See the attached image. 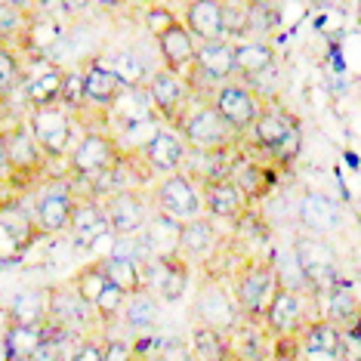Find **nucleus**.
Here are the masks:
<instances>
[{
	"label": "nucleus",
	"mask_w": 361,
	"mask_h": 361,
	"mask_svg": "<svg viewBox=\"0 0 361 361\" xmlns=\"http://www.w3.org/2000/svg\"><path fill=\"white\" fill-rule=\"evenodd\" d=\"M247 142L250 154L275 164V167H290L302 149V127L293 111L284 105H262L259 118L241 136Z\"/></svg>",
	"instance_id": "nucleus-1"
},
{
	"label": "nucleus",
	"mask_w": 361,
	"mask_h": 361,
	"mask_svg": "<svg viewBox=\"0 0 361 361\" xmlns=\"http://www.w3.org/2000/svg\"><path fill=\"white\" fill-rule=\"evenodd\" d=\"M0 136H4L6 154H10V167H13L6 192L25 195V192H31V188H37L40 183H47V173H50L53 161L40 152L35 133L28 130V121L25 118L13 121L10 127L0 130Z\"/></svg>",
	"instance_id": "nucleus-2"
},
{
	"label": "nucleus",
	"mask_w": 361,
	"mask_h": 361,
	"mask_svg": "<svg viewBox=\"0 0 361 361\" xmlns=\"http://www.w3.org/2000/svg\"><path fill=\"white\" fill-rule=\"evenodd\" d=\"M278 272L275 262L266 257H244L238 266L232 269V297L235 306L241 312V318H253V322H262V312H266L269 300L275 297L278 290Z\"/></svg>",
	"instance_id": "nucleus-3"
},
{
	"label": "nucleus",
	"mask_w": 361,
	"mask_h": 361,
	"mask_svg": "<svg viewBox=\"0 0 361 361\" xmlns=\"http://www.w3.org/2000/svg\"><path fill=\"white\" fill-rule=\"evenodd\" d=\"M40 228L35 213L25 204V195L4 192L0 195V262H16L37 244Z\"/></svg>",
	"instance_id": "nucleus-4"
},
{
	"label": "nucleus",
	"mask_w": 361,
	"mask_h": 361,
	"mask_svg": "<svg viewBox=\"0 0 361 361\" xmlns=\"http://www.w3.org/2000/svg\"><path fill=\"white\" fill-rule=\"evenodd\" d=\"M121 161H124V152H121L114 133H109V130H87L75 142L71 154L65 158V170H68V179L93 183L102 173L114 170Z\"/></svg>",
	"instance_id": "nucleus-5"
},
{
	"label": "nucleus",
	"mask_w": 361,
	"mask_h": 361,
	"mask_svg": "<svg viewBox=\"0 0 361 361\" xmlns=\"http://www.w3.org/2000/svg\"><path fill=\"white\" fill-rule=\"evenodd\" d=\"M173 130L192 152H226L238 149L241 142V136L226 124L223 114L213 109V102H198L195 109H188V114Z\"/></svg>",
	"instance_id": "nucleus-6"
},
{
	"label": "nucleus",
	"mask_w": 361,
	"mask_h": 361,
	"mask_svg": "<svg viewBox=\"0 0 361 361\" xmlns=\"http://www.w3.org/2000/svg\"><path fill=\"white\" fill-rule=\"evenodd\" d=\"M28 130L35 133L40 152L47 154L53 164H62L75 149V114H71L65 105H44V109H28L25 114Z\"/></svg>",
	"instance_id": "nucleus-7"
},
{
	"label": "nucleus",
	"mask_w": 361,
	"mask_h": 361,
	"mask_svg": "<svg viewBox=\"0 0 361 361\" xmlns=\"http://www.w3.org/2000/svg\"><path fill=\"white\" fill-rule=\"evenodd\" d=\"M152 210L176 219V223H188V219L201 216V183L192 173H183V170H176L170 176H158V185L152 188Z\"/></svg>",
	"instance_id": "nucleus-8"
},
{
	"label": "nucleus",
	"mask_w": 361,
	"mask_h": 361,
	"mask_svg": "<svg viewBox=\"0 0 361 361\" xmlns=\"http://www.w3.org/2000/svg\"><path fill=\"white\" fill-rule=\"evenodd\" d=\"M290 250H293V257H297V262H300L302 275L309 278L312 293L324 290V287L340 281V253H336L331 238L302 232V235L293 238Z\"/></svg>",
	"instance_id": "nucleus-9"
},
{
	"label": "nucleus",
	"mask_w": 361,
	"mask_h": 361,
	"mask_svg": "<svg viewBox=\"0 0 361 361\" xmlns=\"http://www.w3.org/2000/svg\"><path fill=\"white\" fill-rule=\"evenodd\" d=\"M238 318H241V312L235 306L232 290L223 284V278L207 272L192 293V324H207L228 334L238 324Z\"/></svg>",
	"instance_id": "nucleus-10"
},
{
	"label": "nucleus",
	"mask_w": 361,
	"mask_h": 361,
	"mask_svg": "<svg viewBox=\"0 0 361 361\" xmlns=\"http://www.w3.org/2000/svg\"><path fill=\"white\" fill-rule=\"evenodd\" d=\"M315 309V297L312 293H297L290 287H278L275 297L269 300L266 312H262V324L272 334V340H287V336H297L315 315H309Z\"/></svg>",
	"instance_id": "nucleus-11"
},
{
	"label": "nucleus",
	"mask_w": 361,
	"mask_h": 361,
	"mask_svg": "<svg viewBox=\"0 0 361 361\" xmlns=\"http://www.w3.org/2000/svg\"><path fill=\"white\" fill-rule=\"evenodd\" d=\"M78 204V192L71 185L68 176L53 179L37 192L35 204H31V213H35V223L40 228V235H62L68 232L71 226V213H75Z\"/></svg>",
	"instance_id": "nucleus-12"
},
{
	"label": "nucleus",
	"mask_w": 361,
	"mask_h": 361,
	"mask_svg": "<svg viewBox=\"0 0 361 361\" xmlns=\"http://www.w3.org/2000/svg\"><path fill=\"white\" fill-rule=\"evenodd\" d=\"M192 284V266L185 257H149L142 262V287L161 302H179Z\"/></svg>",
	"instance_id": "nucleus-13"
},
{
	"label": "nucleus",
	"mask_w": 361,
	"mask_h": 361,
	"mask_svg": "<svg viewBox=\"0 0 361 361\" xmlns=\"http://www.w3.org/2000/svg\"><path fill=\"white\" fill-rule=\"evenodd\" d=\"M145 93H149L154 114H158L167 127H176L188 114L192 93H188V87H185V78L176 75V71H170V68H164V65L149 75V80H145Z\"/></svg>",
	"instance_id": "nucleus-14"
},
{
	"label": "nucleus",
	"mask_w": 361,
	"mask_h": 361,
	"mask_svg": "<svg viewBox=\"0 0 361 361\" xmlns=\"http://www.w3.org/2000/svg\"><path fill=\"white\" fill-rule=\"evenodd\" d=\"M210 102H213V109L223 114V121L235 130L238 136L247 133V130L253 127V121L259 118L262 105H266L250 90L247 80H241V78H238V80L232 78V80H226V84H219Z\"/></svg>",
	"instance_id": "nucleus-15"
},
{
	"label": "nucleus",
	"mask_w": 361,
	"mask_h": 361,
	"mask_svg": "<svg viewBox=\"0 0 361 361\" xmlns=\"http://www.w3.org/2000/svg\"><path fill=\"white\" fill-rule=\"evenodd\" d=\"M201 201H204V213H207L210 219H216V223H232V226H238L253 210L247 195L241 192V185H238L232 176L204 179Z\"/></svg>",
	"instance_id": "nucleus-16"
},
{
	"label": "nucleus",
	"mask_w": 361,
	"mask_h": 361,
	"mask_svg": "<svg viewBox=\"0 0 361 361\" xmlns=\"http://www.w3.org/2000/svg\"><path fill=\"white\" fill-rule=\"evenodd\" d=\"M102 204H105V213H109L111 235H139L152 216L149 201H145V195L139 192V188L111 192Z\"/></svg>",
	"instance_id": "nucleus-17"
},
{
	"label": "nucleus",
	"mask_w": 361,
	"mask_h": 361,
	"mask_svg": "<svg viewBox=\"0 0 361 361\" xmlns=\"http://www.w3.org/2000/svg\"><path fill=\"white\" fill-rule=\"evenodd\" d=\"M228 176L241 185V192L247 195V201L257 207L259 201H266L269 195L278 188V170L275 164L257 158V154H235Z\"/></svg>",
	"instance_id": "nucleus-18"
},
{
	"label": "nucleus",
	"mask_w": 361,
	"mask_h": 361,
	"mask_svg": "<svg viewBox=\"0 0 361 361\" xmlns=\"http://www.w3.org/2000/svg\"><path fill=\"white\" fill-rule=\"evenodd\" d=\"M62 40V22L59 16L53 13H37L31 10L25 16V28H22V35L16 37V50L22 53V59H50L53 47Z\"/></svg>",
	"instance_id": "nucleus-19"
},
{
	"label": "nucleus",
	"mask_w": 361,
	"mask_h": 361,
	"mask_svg": "<svg viewBox=\"0 0 361 361\" xmlns=\"http://www.w3.org/2000/svg\"><path fill=\"white\" fill-rule=\"evenodd\" d=\"M185 154H188V145L183 142V136L173 127H161L149 139V145L139 152V158L152 170V176H170L176 170H183Z\"/></svg>",
	"instance_id": "nucleus-20"
},
{
	"label": "nucleus",
	"mask_w": 361,
	"mask_h": 361,
	"mask_svg": "<svg viewBox=\"0 0 361 361\" xmlns=\"http://www.w3.org/2000/svg\"><path fill=\"white\" fill-rule=\"evenodd\" d=\"M297 216H300V226L302 232H312V235H324L331 238L336 235L343 226H346V213L336 201H331L327 195L322 192H306L297 204Z\"/></svg>",
	"instance_id": "nucleus-21"
},
{
	"label": "nucleus",
	"mask_w": 361,
	"mask_h": 361,
	"mask_svg": "<svg viewBox=\"0 0 361 361\" xmlns=\"http://www.w3.org/2000/svg\"><path fill=\"white\" fill-rule=\"evenodd\" d=\"M37 65L35 71L22 75V96H25L28 109H44V105H56L62 96V80H65V68L50 59H31Z\"/></svg>",
	"instance_id": "nucleus-22"
},
{
	"label": "nucleus",
	"mask_w": 361,
	"mask_h": 361,
	"mask_svg": "<svg viewBox=\"0 0 361 361\" xmlns=\"http://www.w3.org/2000/svg\"><path fill=\"white\" fill-rule=\"evenodd\" d=\"M47 297H50V306H47V318H50L53 324L65 327V331L80 334V331L87 327V322H96L93 306H87V302L75 293V287H71V284L47 287Z\"/></svg>",
	"instance_id": "nucleus-23"
},
{
	"label": "nucleus",
	"mask_w": 361,
	"mask_h": 361,
	"mask_svg": "<svg viewBox=\"0 0 361 361\" xmlns=\"http://www.w3.org/2000/svg\"><path fill=\"white\" fill-rule=\"evenodd\" d=\"M68 232L75 235L78 247H96L102 238L111 235L105 204L99 198H80V195H78V204H75V213H71Z\"/></svg>",
	"instance_id": "nucleus-24"
},
{
	"label": "nucleus",
	"mask_w": 361,
	"mask_h": 361,
	"mask_svg": "<svg viewBox=\"0 0 361 361\" xmlns=\"http://www.w3.org/2000/svg\"><path fill=\"white\" fill-rule=\"evenodd\" d=\"M158 44V56H161V65L176 75H185L188 68L195 65V53H198V40L192 37V31L183 25V19L176 22L173 28H167L164 35L154 37Z\"/></svg>",
	"instance_id": "nucleus-25"
},
{
	"label": "nucleus",
	"mask_w": 361,
	"mask_h": 361,
	"mask_svg": "<svg viewBox=\"0 0 361 361\" xmlns=\"http://www.w3.org/2000/svg\"><path fill=\"white\" fill-rule=\"evenodd\" d=\"M232 47H235V75L247 80V84L269 75L278 62L275 47L266 37H244V40H235Z\"/></svg>",
	"instance_id": "nucleus-26"
},
{
	"label": "nucleus",
	"mask_w": 361,
	"mask_h": 361,
	"mask_svg": "<svg viewBox=\"0 0 361 361\" xmlns=\"http://www.w3.org/2000/svg\"><path fill=\"white\" fill-rule=\"evenodd\" d=\"M80 75H84V96L90 105H96V109H109V105L121 96V78L114 75L109 68V62L102 59V56H93V59H87L80 65Z\"/></svg>",
	"instance_id": "nucleus-27"
},
{
	"label": "nucleus",
	"mask_w": 361,
	"mask_h": 361,
	"mask_svg": "<svg viewBox=\"0 0 361 361\" xmlns=\"http://www.w3.org/2000/svg\"><path fill=\"white\" fill-rule=\"evenodd\" d=\"M223 6L226 0H188L183 10V25L192 31V37L204 40H223Z\"/></svg>",
	"instance_id": "nucleus-28"
},
{
	"label": "nucleus",
	"mask_w": 361,
	"mask_h": 361,
	"mask_svg": "<svg viewBox=\"0 0 361 361\" xmlns=\"http://www.w3.org/2000/svg\"><path fill=\"white\" fill-rule=\"evenodd\" d=\"M195 71H201L213 84H226V80L238 78L235 75V47L232 40H204L198 44V53H195Z\"/></svg>",
	"instance_id": "nucleus-29"
},
{
	"label": "nucleus",
	"mask_w": 361,
	"mask_h": 361,
	"mask_svg": "<svg viewBox=\"0 0 361 361\" xmlns=\"http://www.w3.org/2000/svg\"><path fill=\"white\" fill-rule=\"evenodd\" d=\"M219 247V232H216V219H210L207 213L188 219L179 226V257L192 259H207L213 250Z\"/></svg>",
	"instance_id": "nucleus-30"
},
{
	"label": "nucleus",
	"mask_w": 361,
	"mask_h": 361,
	"mask_svg": "<svg viewBox=\"0 0 361 361\" xmlns=\"http://www.w3.org/2000/svg\"><path fill=\"white\" fill-rule=\"evenodd\" d=\"M149 118H158V114L152 109L145 87H124L118 99L109 105V124H114L118 130L139 124V121H149Z\"/></svg>",
	"instance_id": "nucleus-31"
},
{
	"label": "nucleus",
	"mask_w": 361,
	"mask_h": 361,
	"mask_svg": "<svg viewBox=\"0 0 361 361\" xmlns=\"http://www.w3.org/2000/svg\"><path fill=\"white\" fill-rule=\"evenodd\" d=\"M297 349H318V352H334V355L349 358L346 352V331L336 327L327 318H312V322L297 334Z\"/></svg>",
	"instance_id": "nucleus-32"
},
{
	"label": "nucleus",
	"mask_w": 361,
	"mask_h": 361,
	"mask_svg": "<svg viewBox=\"0 0 361 361\" xmlns=\"http://www.w3.org/2000/svg\"><path fill=\"white\" fill-rule=\"evenodd\" d=\"M121 322H124L133 334H152L161 322V300L145 290V287L136 293H130L124 309H121Z\"/></svg>",
	"instance_id": "nucleus-33"
},
{
	"label": "nucleus",
	"mask_w": 361,
	"mask_h": 361,
	"mask_svg": "<svg viewBox=\"0 0 361 361\" xmlns=\"http://www.w3.org/2000/svg\"><path fill=\"white\" fill-rule=\"evenodd\" d=\"M179 226L183 223H176V219L152 210L149 223H145V228L139 232L152 257H173V253H179Z\"/></svg>",
	"instance_id": "nucleus-34"
},
{
	"label": "nucleus",
	"mask_w": 361,
	"mask_h": 361,
	"mask_svg": "<svg viewBox=\"0 0 361 361\" xmlns=\"http://www.w3.org/2000/svg\"><path fill=\"white\" fill-rule=\"evenodd\" d=\"M44 324H10L4 334V349L10 361H31L44 346Z\"/></svg>",
	"instance_id": "nucleus-35"
},
{
	"label": "nucleus",
	"mask_w": 361,
	"mask_h": 361,
	"mask_svg": "<svg viewBox=\"0 0 361 361\" xmlns=\"http://www.w3.org/2000/svg\"><path fill=\"white\" fill-rule=\"evenodd\" d=\"M47 306H50L47 287L22 290V293L13 297L10 309H6V318H10V324H44L47 322Z\"/></svg>",
	"instance_id": "nucleus-36"
},
{
	"label": "nucleus",
	"mask_w": 361,
	"mask_h": 361,
	"mask_svg": "<svg viewBox=\"0 0 361 361\" xmlns=\"http://www.w3.org/2000/svg\"><path fill=\"white\" fill-rule=\"evenodd\" d=\"M188 346H192L198 361H228V334L216 331L207 324H192V336H188Z\"/></svg>",
	"instance_id": "nucleus-37"
},
{
	"label": "nucleus",
	"mask_w": 361,
	"mask_h": 361,
	"mask_svg": "<svg viewBox=\"0 0 361 361\" xmlns=\"http://www.w3.org/2000/svg\"><path fill=\"white\" fill-rule=\"evenodd\" d=\"M102 59L109 62V68L121 78L124 87H145V80L152 75V68L145 65V59L136 50H111L109 56H102Z\"/></svg>",
	"instance_id": "nucleus-38"
},
{
	"label": "nucleus",
	"mask_w": 361,
	"mask_h": 361,
	"mask_svg": "<svg viewBox=\"0 0 361 361\" xmlns=\"http://www.w3.org/2000/svg\"><path fill=\"white\" fill-rule=\"evenodd\" d=\"M68 284L75 287V293L87 302V306H93V302L99 300V293L105 290V284H109V275H105L102 259H90V262H84V266H80L78 272L68 278Z\"/></svg>",
	"instance_id": "nucleus-39"
},
{
	"label": "nucleus",
	"mask_w": 361,
	"mask_h": 361,
	"mask_svg": "<svg viewBox=\"0 0 361 361\" xmlns=\"http://www.w3.org/2000/svg\"><path fill=\"white\" fill-rule=\"evenodd\" d=\"M102 266H105V275L114 287L127 293H136L142 290V262L130 259V257H102Z\"/></svg>",
	"instance_id": "nucleus-40"
},
{
	"label": "nucleus",
	"mask_w": 361,
	"mask_h": 361,
	"mask_svg": "<svg viewBox=\"0 0 361 361\" xmlns=\"http://www.w3.org/2000/svg\"><path fill=\"white\" fill-rule=\"evenodd\" d=\"M223 37L244 40L250 37V0H226L223 6Z\"/></svg>",
	"instance_id": "nucleus-41"
},
{
	"label": "nucleus",
	"mask_w": 361,
	"mask_h": 361,
	"mask_svg": "<svg viewBox=\"0 0 361 361\" xmlns=\"http://www.w3.org/2000/svg\"><path fill=\"white\" fill-rule=\"evenodd\" d=\"M22 75H25V59L16 47L4 44L0 47V96H10L16 87L22 84Z\"/></svg>",
	"instance_id": "nucleus-42"
},
{
	"label": "nucleus",
	"mask_w": 361,
	"mask_h": 361,
	"mask_svg": "<svg viewBox=\"0 0 361 361\" xmlns=\"http://www.w3.org/2000/svg\"><path fill=\"white\" fill-rule=\"evenodd\" d=\"M124 302H127V293L109 281V284H105V290L99 293V300L93 302L96 322H99V324H111L114 318H121V309H124Z\"/></svg>",
	"instance_id": "nucleus-43"
},
{
	"label": "nucleus",
	"mask_w": 361,
	"mask_h": 361,
	"mask_svg": "<svg viewBox=\"0 0 361 361\" xmlns=\"http://www.w3.org/2000/svg\"><path fill=\"white\" fill-rule=\"evenodd\" d=\"M59 105H65V109H68L71 114L80 111V109L87 105V96H84V75H80V68H65Z\"/></svg>",
	"instance_id": "nucleus-44"
},
{
	"label": "nucleus",
	"mask_w": 361,
	"mask_h": 361,
	"mask_svg": "<svg viewBox=\"0 0 361 361\" xmlns=\"http://www.w3.org/2000/svg\"><path fill=\"white\" fill-rule=\"evenodd\" d=\"M25 16L28 13L16 10V6H10L6 0H0V47L16 44V37H19L22 28H25Z\"/></svg>",
	"instance_id": "nucleus-45"
},
{
	"label": "nucleus",
	"mask_w": 361,
	"mask_h": 361,
	"mask_svg": "<svg viewBox=\"0 0 361 361\" xmlns=\"http://www.w3.org/2000/svg\"><path fill=\"white\" fill-rule=\"evenodd\" d=\"M142 22H145V28H149V35L158 37L167 28L176 25L179 16L170 10V6H164V4H149V6H145V13H142Z\"/></svg>",
	"instance_id": "nucleus-46"
},
{
	"label": "nucleus",
	"mask_w": 361,
	"mask_h": 361,
	"mask_svg": "<svg viewBox=\"0 0 361 361\" xmlns=\"http://www.w3.org/2000/svg\"><path fill=\"white\" fill-rule=\"evenodd\" d=\"M105 355V340H93V336H84V340L75 346L68 361H102Z\"/></svg>",
	"instance_id": "nucleus-47"
},
{
	"label": "nucleus",
	"mask_w": 361,
	"mask_h": 361,
	"mask_svg": "<svg viewBox=\"0 0 361 361\" xmlns=\"http://www.w3.org/2000/svg\"><path fill=\"white\" fill-rule=\"evenodd\" d=\"M102 361H136L133 346H130L127 340L109 336V340H105V355H102Z\"/></svg>",
	"instance_id": "nucleus-48"
},
{
	"label": "nucleus",
	"mask_w": 361,
	"mask_h": 361,
	"mask_svg": "<svg viewBox=\"0 0 361 361\" xmlns=\"http://www.w3.org/2000/svg\"><path fill=\"white\" fill-rule=\"evenodd\" d=\"M10 176H13V167H10V154H6L4 136H0V192H6V185H10Z\"/></svg>",
	"instance_id": "nucleus-49"
},
{
	"label": "nucleus",
	"mask_w": 361,
	"mask_h": 361,
	"mask_svg": "<svg viewBox=\"0 0 361 361\" xmlns=\"http://www.w3.org/2000/svg\"><path fill=\"white\" fill-rule=\"evenodd\" d=\"M93 0H59V13L62 16H80Z\"/></svg>",
	"instance_id": "nucleus-50"
},
{
	"label": "nucleus",
	"mask_w": 361,
	"mask_h": 361,
	"mask_svg": "<svg viewBox=\"0 0 361 361\" xmlns=\"http://www.w3.org/2000/svg\"><path fill=\"white\" fill-rule=\"evenodd\" d=\"M10 6H16V10H22V13H31L37 6V0H6Z\"/></svg>",
	"instance_id": "nucleus-51"
},
{
	"label": "nucleus",
	"mask_w": 361,
	"mask_h": 361,
	"mask_svg": "<svg viewBox=\"0 0 361 361\" xmlns=\"http://www.w3.org/2000/svg\"><path fill=\"white\" fill-rule=\"evenodd\" d=\"M93 4H99L102 10H121V6H124L127 0H93Z\"/></svg>",
	"instance_id": "nucleus-52"
},
{
	"label": "nucleus",
	"mask_w": 361,
	"mask_h": 361,
	"mask_svg": "<svg viewBox=\"0 0 361 361\" xmlns=\"http://www.w3.org/2000/svg\"><path fill=\"white\" fill-rule=\"evenodd\" d=\"M272 361H300L297 355H272Z\"/></svg>",
	"instance_id": "nucleus-53"
},
{
	"label": "nucleus",
	"mask_w": 361,
	"mask_h": 361,
	"mask_svg": "<svg viewBox=\"0 0 361 361\" xmlns=\"http://www.w3.org/2000/svg\"><path fill=\"white\" fill-rule=\"evenodd\" d=\"M358 22H361V0H358Z\"/></svg>",
	"instance_id": "nucleus-54"
},
{
	"label": "nucleus",
	"mask_w": 361,
	"mask_h": 361,
	"mask_svg": "<svg viewBox=\"0 0 361 361\" xmlns=\"http://www.w3.org/2000/svg\"><path fill=\"white\" fill-rule=\"evenodd\" d=\"M179 4H188V0H179Z\"/></svg>",
	"instance_id": "nucleus-55"
}]
</instances>
